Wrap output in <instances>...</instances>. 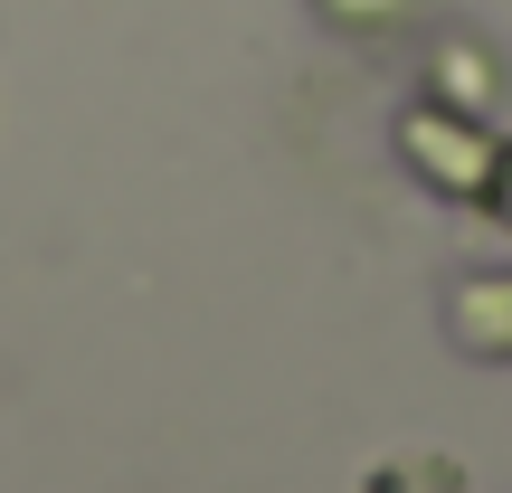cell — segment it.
I'll list each match as a JSON object with an SVG mask.
<instances>
[{
    "label": "cell",
    "mask_w": 512,
    "mask_h": 493,
    "mask_svg": "<svg viewBox=\"0 0 512 493\" xmlns=\"http://www.w3.org/2000/svg\"><path fill=\"white\" fill-rule=\"evenodd\" d=\"M389 143H399V162L418 171L437 200H484V171H494V133H484V114H456L437 105V95H418V105H399V124H389Z\"/></svg>",
    "instance_id": "cell-1"
},
{
    "label": "cell",
    "mask_w": 512,
    "mask_h": 493,
    "mask_svg": "<svg viewBox=\"0 0 512 493\" xmlns=\"http://www.w3.org/2000/svg\"><path fill=\"white\" fill-rule=\"evenodd\" d=\"M446 342L484 370H512V266H484V275L446 285Z\"/></svg>",
    "instance_id": "cell-2"
},
{
    "label": "cell",
    "mask_w": 512,
    "mask_h": 493,
    "mask_svg": "<svg viewBox=\"0 0 512 493\" xmlns=\"http://www.w3.org/2000/svg\"><path fill=\"white\" fill-rule=\"evenodd\" d=\"M427 95L456 114H494L503 105V57L475 48V38H437V57H427Z\"/></svg>",
    "instance_id": "cell-3"
},
{
    "label": "cell",
    "mask_w": 512,
    "mask_h": 493,
    "mask_svg": "<svg viewBox=\"0 0 512 493\" xmlns=\"http://www.w3.org/2000/svg\"><path fill=\"white\" fill-rule=\"evenodd\" d=\"M361 493H465V465L456 456H389L361 475Z\"/></svg>",
    "instance_id": "cell-4"
},
{
    "label": "cell",
    "mask_w": 512,
    "mask_h": 493,
    "mask_svg": "<svg viewBox=\"0 0 512 493\" xmlns=\"http://www.w3.org/2000/svg\"><path fill=\"white\" fill-rule=\"evenodd\" d=\"M408 10H418V0H323V19H332V29H351V38H380V29H399Z\"/></svg>",
    "instance_id": "cell-5"
},
{
    "label": "cell",
    "mask_w": 512,
    "mask_h": 493,
    "mask_svg": "<svg viewBox=\"0 0 512 493\" xmlns=\"http://www.w3.org/2000/svg\"><path fill=\"white\" fill-rule=\"evenodd\" d=\"M475 209L512 238V133H494V171H484V200H475Z\"/></svg>",
    "instance_id": "cell-6"
}]
</instances>
